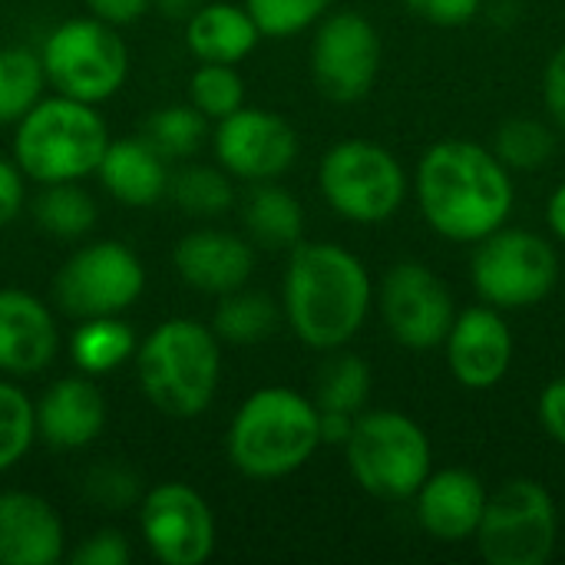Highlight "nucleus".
<instances>
[{
	"instance_id": "nucleus-1",
	"label": "nucleus",
	"mask_w": 565,
	"mask_h": 565,
	"mask_svg": "<svg viewBox=\"0 0 565 565\" xmlns=\"http://www.w3.org/2000/svg\"><path fill=\"white\" fill-rule=\"evenodd\" d=\"M414 199L427 228L457 245H477L516 209V179L477 139H440L414 169Z\"/></svg>"
},
{
	"instance_id": "nucleus-2",
	"label": "nucleus",
	"mask_w": 565,
	"mask_h": 565,
	"mask_svg": "<svg viewBox=\"0 0 565 565\" xmlns=\"http://www.w3.org/2000/svg\"><path fill=\"white\" fill-rule=\"evenodd\" d=\"M374 305L367 265L338 242H298L288 248L281 315L295 338L311 351L348 348Z\"/></svg>"
},
{
	"instance_id": "nucleus-3",
	"label": "nucleus",
	"mask_w": 565,
	"mask_h": 565,
	"mask_svg": "<svg viewBox=\"0 0 565 565\" xmlns=\"http://www.w3.org/2000/svg\"><path fill=\"white\" fill-rule=\"evenodd\" d=\"M318 447V404L291 387H262L248 394L225 434L228 460L248 480L291 477Z\"/></svg>"
},
{
	"instance_id": "nucleus-4",
	"label": "nucleus",
	"mask_w": 565,
	"mask_h": 565,
	"mask_svg": "<svg viewBox=\"0 0 565 565\" xmlns=\"http://www.w3.org/2000/svg\"><path fill=\"white\" fill-rule=\"evenodd\" d=\"M136 374L146 401L175 420L205 414L218 394L222 348L209 324L169 318L136 348Z\"/></svg>"
},
{
	"instance_id": "nucleus-5",
	"label": "nucleus",
	"mask_w": 565,
	"mask_h": 565,
	"mask_svg": "<svg viewBox=\"0 0 565 565\" xmlns=\"http://www.w3.org/2000/svg\"><path fill=\"white\" fill-rule=\"evenodd\" d=\"M109 129L93 103L73 96L40 99L13 129V162L23 179L40 185L79 182L93 175L106 156Z\"/></svg>"
},
{
	"instance_id": "nucleus-6",
	"label": "nucleus",
	"mask_w": 565,
	"mask_h": 565,
	"mask_svg": "<svg viewBox=\"0 0 565 565\" xmlns=\"http://www.w3.org/2000/svg\"><path fill=\"white\" fill-rule=\"evenodd\" d=\"M354 483L384 503L414 500L434 470V444L427 430L401 411H361L344 444Z\"/></svg>"
},
{
	"instance_id": "nucleus-7",
	"label": "nucleus",
	"mask_w": 565,
	"mask_h": 565,
	"mask_svg": "<svg viewBox=\"0 0 565 565\" xmlns=\"http://www.w3.org/2000/svg\"><path fill=\"white\" fill-rule=\"evenodd\" d=\"M318 189L341 218L384 225L404 209L411 175L387 146L374 139H341L318 166Z\"/></svg>"
},
{
	"instance_id": "nucleus-8",
	"label": "nucleus",
	"mask_w": 565,
	"mask_h": 565,
	"mask_svg": "<svg viewBox=\"0 0 565 565\" xmlns=\"http://www.w3.org/2000/svg\"><path fill=\"white\" fill-rule=\"evenodd\" d=\"M559 281V255L550 238L513 228L510 222L473 245L470 285L497 311H530L543 305Z\"/></svg>"
},
{
	"instance_id": "nucleus-9",
	"label": "nucleus",
	"mask_w": 565,
	"mask_h": 565,
	"mask_svg": "<svg viewBox=\"0 0 565 565\" xmlns=\"http://www.w3.org/2000/svg\"><path fill=\"white\" fill-rule=\"evenodd\" d=\"M477 553L490 565H546L559 543V507L530 477H513L490 490L477 526Z\"/></svg>"
},
{
	"instance_id": "nucleus-10",
	"label": "nucleus",
	"mask_w": 565,
	"mask_h": 565,
	"mask_svg": "<svg viewBox=\"0 0 565 565\" xmlns=\"http://www.w3.org/2000/svg\"><path fill=\"white\" fill-rule=\"evenodd\" d=\"M46 83L79 103H103L116 96L129 76V46L113 23L99 17L63 20L40 46Z\"/></svg>"
},
{
	"instance_id": "nucleus-11",
	"label": "nucleus",
	"mask_w": 565,
	"mask_h": 565,
	"mask_svg": "<svg viewBox=\"0 0 565 565\" xmlns=\"http://www.w3.org/2000/svg\"><path fill=\"white\" fill-rule=\"evenodd\" d=\"M146 288V268L139 255L116 242H93L73 252L53 278V298L70 318H103L122 315L139 301Z\"/></svg>"
},
{
	"instance_id": "nucleus-12",
	"label": "nucleus",
	"mask_w": 565,
	"mask_h": 565,
	"mask_svg": "<svg viewBox=\"0 0 565 565\" xmlns=\"http://www.w3.org/2000/svg\"><path fill=\"white\" fill-rule=\"evenodd\" d=\"M384 43L377 26L358 10H334L315 23L311 79L331 103L364 99L381 76Z\"/></svg>"
},
{
	"instance_id": "nucleus-13",
	"label": "nucleus",
	"mask_w": 565,
	"mask_h": 565,
	"mask_svg": "<svg viewBox=\"0 0 565 565\" xmlns=\"http://www.w3.org/2000/svg\"><path fill=\"white\" fill-rule=\"evenodd\" d=\"M374 301L387 334L407 351L440 348L457 318L454 291L424 262L391 265Z\"/></svg>"
},
{
	"instance_id": "nucleus-14",
	"label": "nucleus",
	"mask_w": 565,
	"mask_h": 565,
	"mask_svg": "<svg viewBox=\"0 0 565 565\" xmlns=\"http://www.w3.org/2000/svg\"><path fill=\"white\" fill-rule=\"evenodd\" d=\"M139 533L162 565H202L215 553V516L205 497L179 480L159 483L139 500Z\"/></svg>"
},
{
	"instance_id": "nucleus-15",
	"label": "nucleus",
	"mask_w": 565,
	"mask_h": 565,
	"mask_svg": "<svg viewBox=\"0 0 565 565\" xmlns=\"http://www.w3.org/2000/svg\"><path fill=\"white\" fill-rule=\"evenodd\" d=\"M295 126L271 109L242 106L215 126L218 166L242 182H275L298 159Z\"/></svg>"
},
{
	"instance_id": "nucleus-16",
	"label": "nucleus",
	"mask_w": 565,
	"mask_h": 565,
	"mask_svg": "<svg viewBox=\"0 0 565 565\" xmlns=\"http://www.w3.org/2000/svg\"><path fill=\"white\" fill-rule=\"evenodd\" d=\"M440 348L450 377L463 391H493L503 384L516 358V338L507 311H497L483 301L457 311Z\"/></svg>"
},
{
	"instance_id": "nucleus-17",
	"label": "nucleus",
	"mask_w": 565,
	"mask_h": 565,
	"mask_svg": "<svg viewBox=\"0 0 565 565\" xmlns=\"http://www.w3.org/2000/svg\"><path fill=\"white\" fill-rule=\"evenodd\" d=\"M490 490L487 483L463 467L430 470V477L414 493V520L434 543L457 546L473 543L483 520Z\"/></svg>"
},
{
	"instance_id": "nucleus-18",
	"label": "nucleus",
	"mask_w": 565,
	"mask_h": 565,
	"mask_svg": "<svg viewBox=\"0 0 565 565\" xmlns=\"http://www.w3.org/2000/svg\"><path fill=\"white\" fill-rule=\"evenodd\" d=\"M172 265L189 288L222 298L248 285L255 271V248L235 232L195 228L175 242Z\"/></svg>"
},
{
	"instance_id": "nucleus-19",
	"label": "nucleus",
	"mask_w": 565,
	"mask_h": 565,
	"mask_svg": "<svg viewBox=\"0 0 565 565\" xmlns=\"http://www.w3.org/2000/svg\"><path fill=\"white\" fill-rule=\"evenodd\" d=\"M60 331L46 301L23 288H0V374L30 377L53 364Z\"/></svg>"
},
{
	"instance_id": "nucleus-20",
	"label": "nucleus",
	"mask_w": 565,
	"mask_h": 565,
	"mask_svg": "<svg viewBox=\"0 0 565 565\" xmlns=\"http://www.w3.org/2000/svg\"><path fill=\"white\" fill-rule=\"evenodd\" d=\"M36 414V440H43L53 450H79L99 440L106 430V397L89 381V374L79 377H60L43 391V397L33 404Z\"/></svg>"
},
{
	"instance_id": "nucleus-21",
	"label": "nucleus",
	"mask_w": 565,
	"mask_h": 565,
	"mask_svg": "<svg viewBox=\"0 0 565 565\" xmlns=\"http://www.w3.org/2000/svg\"><path fill=\"white\" fill-rule=\"evenodd\" d=\"M66 556V530L53 503L36 493H0V565H56Z\"/></svg>"
},
{
	"instance_id": "nucleus-22",
	"label": "nucleus",
	"mask_w": 565,
	"mask_h": 565,
	"mask_svg": "<svg viewBox=\"0 0 565 565\" xmlns=\"http://www.w3.org/2000/svg\"><path fill=\"white\" fill-rule=\"evenodd\" d=\"M96 175L103 189L129 209H149L169 192V166L142 136L109 139Z\"/></svg>"
},
{
	"instance_id": "nucleus-23",
	"label": "nucleus",
	"mask_w": 565,
	"mask_h": 565,
	"mask_svg": "<svg viewBox=\"0 0 565 565\" xmlns=\"http://www.w3.org/2000/svg\"><path fill=\"white\" fill-rule=\"evenodd\" d=\"M262 40L258 23L245 10V3L212 0L202 3L185 20V43L195 60L202 63H242Z\"/></svg>"
},
{
	"instance_id": "nucleus-24",
	"label": "nucleus",
	"mask_w": 565,
	"mask_h": 565,
	"mask_svg": "<svg viewBox=\"0 0 565 565\" xmlns=\"http://www.w3.org/2000/svg\"><path fill=\"white\" fill-rule=\"evenodd\" d=\"M245 232L255 245L268 252H288L305 238V209L301 202L275 182H252V192L242 205Z\"/></svg>"
},
{
	"instance_id": "nucleus-25",
	"label": "nucleus",
	"mask_w": 565,
	"mask_h": 565,
	"mask_svg": "<svg viewBox=\"0 0 565 565\" xmlns=\"http://www.w3.org/2000/svg\"><path fill=\"white\" fill-rule=\"evenodd\" d=\"M136 348H139L136 331L119 315L83 318L70 338V358L79 367V374H89V377L113 374L129 358H136Z\"/></svg>"
},
{
	"instance_id": "nucleus-26",
	"label": "nucleus",
	"mask_w": 565,
	"mask_h": 565,
	"mask_svg": "<svg viewBox=\"0 0 565 565\" xmlns=\"http://www.w3.org/2000/svg\"><path fill=\"white\" fill-rule=\"evenodd\" d=\"M278 321H281V311L268 295L238 288V291L222 295L215 318H212V331L218 341H228V344H258L278 331Z\"/></svg>"
},
{
	"instance_id": "nucleus-27",
	"label": "nucleus",
	"mask_w": 565,
	"mask_h": 565,
	"mask_svg": "<svg viewBox=\"0 0 565 565\" xmlns=\"http://www.w3.org/2000/svg\"><path fill=\"white\" fill-rule=\"evenodd\" d=\"M371 367L364 358L341 351H331V358L315 374V404L318 411H341V414H361L371 397Z\"/></svg>"
},
{
	"instance_id": "nucleus-28",
	"label": "nucleus",
	"mask_w": 565,
	"mask_h": 565,
	"mask_svg": "<svg viewBox=\"0 0 565 565\" xmlns=\"http://www.w3.org/2000/svg\"><path fill=\"white\" fill-rule=\"evenodd\" d=\"M46 73L36 50L0 46V126H17L43 99Z\"/></svg>"
},
{
	"instance_id": "nucleus-29",
	"label": "nucleus",
	"mask_w": 565,
	"mask_h": 565,
	"mask_svg": "<svg viewBox=\"0 0 565 565\" xmlns=\"http://www.w3.org/2000/svg\"><path fill=\"white\" fill-rule=\"evenodd\" d=\"M490 149L513 175L536 172L556 156V132L536 116H510L500 122Z\"/></svg>"
},
{
	"instance_id": "nucleus-30",
	"label": "nucleus",
	"mask_w": 565,
	"mask_h": 565,
	"mask_svg": "<svg viewBox=\"0 0 565 565\" xmlns=\"http://www.w3.org/2000/svg\"><path fill=\"white\" fill-rule=\"evenodd\" d=\"M33 222L53 238H83L96 225V202L79 182H50L33 199Z\"/></svg>"
},
{
	"instance_id": "nucleus-31",
	"label": "nucleus",
	"mask_w": 565,
	"mask_h": 565,
	"mask_svg": "<svg viewBox=\"0 0 565 565\" xmlns=\"http://www.w3.org/2000/svg\"><path fill=\"white\" fill-rule=\"evenodd\" d=\"M209 136V119L189 103H172L162 106L156 113H149L146 126H142V139L166 159H189L202 149Z\"/></svg>"
},
{
	"instance_id": "nucleus-32",
	"label": "nucleus",
	"mask_w": 565,
	"mask_h": 565,
	"mask_svg": "<svg viewBox=\"0 0 565 565\" xmlns=\"http://www.w3.org/2000/svg\"><path fill=\"white\" fill-rule=\"evenodd\" d=\"M182 212L195 218H218L235 205V185L228 172L212 166H185L175 175H169L166 192Z\"/></svg>"
},
{
	"instance_id": "nucleus-33",
	"label": "nucleus",
	"mask_w": 565,
	"mask_h": 565,
	"mask_svg": "<svg viewBox=\"0 0 565 565\" xmlns=\"http://www.w3.org/2000/svg\"><path fill=\"white\" fill-rule=\"evenodd\" d=\"M189 99L209 122H218L245 106V79L232 63H202L189 79Z\"/></svg>"
},
{
	"instance_id": "nucleus-34",
	"label": "nucleus",
	"mask_w": 565,
	"mask_h": 565,
	"mask_svg": "<svg viewBox=\"0 0 565 565\" xmlns=\"http://www.w3.org/2000/svg\"><path fill=\"white\" fill-rule=\"evenodd\" d=\"M36 440L33 401L10 381H0V473L13 470Z\"/></svg>"
},
{
	"instance_id": "nucleus-35",
	"label": "nucleus",
	"mask_w": 565,
	"mask_h": 565,
	"mask_svg": "<svg viewBox=\"0 0 565 565\" xmlns=\"http://www.w3.org/2000/svg\"><path fill=\"white\" fill-rule=\"evenodd\" d=\"M334 0H245V10L258 23L262 36L288 40L311 30L321 17H328Z\"/></svg>"
},
{
	"instance_id": "nucleus-36",
	"label": "nucleus",
	"mask_w": 565,
	"mask_h": 565,
	"mask_svg": "<svg viewBox=\"0 0 565 565\" xmlns=\"http://www.w3.org/2000/svg\"><path fill=\"white\" fill-rule=\"evenodd\" d=\"M142 480L139 473H132L122 463H99L83 477V497L96 507V510H109V513H126L132 507H139L142 500Z\"/></svg>"
},
{
	"instance_id": "nucleus-37",
	"label": "nucleus",
	"mask_w": 565,
	"mask_h": 565,
	"mask_svg": "<svg viewBox=\"0 0 565 565\" xmlns=\"http://www.w3.org/2000/svg\"><path fill=\"white\" fill-rule=\"evenodd\" d=\"M132 556L126 536L119 530H96L89 533L73 553L70 563L73 565H126Z\"/></svg>"
},
{
	"instance_id": "nucleus-38",
	"label": "nucleus",
	"mask_w": 565,
	"mask_h": 565,
	"mask_svg": "<svg viewBox=\"0 0 565 565\" xmlns=\"http://www.w3.org/2000/svg\"><path fill=\"white\" fill-rule=\"evenodd\" d=\"M414 17L434 26H463L480 17L483 0H401Z\"/></svg>"
},
{
	"instance_id": "nucleus-39",
	"label": "nucleus",
	"mask_w": 565,
	"mask_h": 565,
	"mask_svg": "<svg viewBox=\"0 0 565 565\" xmlns=\"http://www.w3.org/2000/svg\"><path fill=\"white\" fill-rule=\"evenodd\" d=\"M543 106L553 126L565 132V43L553 50L543 66Z\"/></svg>"
},
{
	"instance_id": "nucleus-40",
	"label": "nucleus",
	"mask_w": 565,
	"mask_h": 565,
	"mask_svg": "<svg viewBox=\"0 0 565 565\" xmlns=\"http://www.w3.org/2000/svg\"><path fill=\"white\" fill-rule=\"evenodd\" d=\"M536 417H540V427L543 434L565 447V374L563 377H553L543 394H540V404H536Z\"/></svg>"
},
{
	"instance_id": "nucleus-41",
	"label": "nucleus",
	"mask_w": 565,
	"mask_h": 565,
	"mask_svg": "<svg viewBox=\"0 0 565 565\" xmlns=\"http://www.w3.org/2000/svg\"><path fill=\"white\" fill-rule=\"evenodd\" d=\"M26 202V189H23V172L17 169V162L0 159V228L10 225L20 209Z\"/></svg>"
},
{
	"instance_id": "nucleus-42",
	"label": "nucleus",
	"mask_w": 565,
	"mask_h": 565,
	"mask_svg": "<svg viewBox=\"0 0 565 565\" xmlns=\"http://www.w3.org/2000/svg\"><path fill=\"white\" fill-rule=\"evenodd\" d=\"M86 7L93 17L113 26H126V23H136L152 7V0H86Z\"/></svg>"
},
{
	"instance_id": "nucleus-43",
	"label": "nucleus",
	"mask_w": 565,
	"mask_h": 565,
	"mask_svg": "<svg viewBox=\"0 0 565 565\" xmlns=\"http://www.w3.org/2000/svg\"><path fill=\"white\" fill-rule=\"evenodd\" d=\"M354 414H341V411H318V430H321V444L328 447H344L351 430H354Z\"/></svg>"
},
{
	"instance_id": "nucleus-44",
	"label": "nucleus",
	"mask_w": 565,
	"mask_h": 565,
	"mask_svg": "<svg viewBox=\"0 0 565 565\" xmlns=\"http://www.w3.org/2000/svg\"><path fill=\"white\" fill-rule=\"evenodd\" d=\"M546 225L550 232L565 242V179L550 192V202H546Z\"/></svg>"
},
{
	"instance_id": "nucleus-45",
	"label": "nucleus",
	"mask_w": 565,
	"mask_h": 565,
	"mask_svg": "<svg viewBox=\"0 0 565 565\" xmlns=\"http://www.w3.org/2000/svg\"><path fill=\"white\" fill-rule=\"evenodd\" d=\"M166 17H172V20H189L205 0H152Z\"/></svg>"
}]
</instances>
